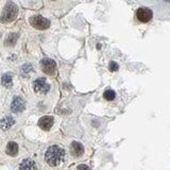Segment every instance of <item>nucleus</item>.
<instances>
[{"label":"nucleus","mask_w":170,"mask_h":170,"mask_svg":"<svg viewBox=\"0 0 170 170\" xmlns=\"http://www.w3.org/2000/svg\"><path fill=\"white\" fill-rule=\"evenodd\" d=\"M64 158L65 151L59 146H51L45 154V159L47 162V164L51 167L59 166L61 163L64 162Z\"/></svg>","instance_id":"nucleus-1"},{"label":"nucleus","mask_w":170,"mask_h":170,"mask_svg":"<svg viewBox=\"0 0 170 170\" xmlns=\"http://www.w3.org/2000/svg\"><path fill=\"white\" fill-rule=\"evenodd\" d=\"M18 14V6L15 4L14 2H9L6 3L4 9L2 11V14H1V22L3 24H8V22H11L17 17Z\"/></svg>","instance_id":"nucleus-2"},{"label":"nucleus","mask_w":170,"mask_h":170,"mask_svg":"<svg viewBox=\"0 0 170 170\" xmlns=\"http://www.w3.org/2000/svg\"><path fill=\"white\" fill-rule=\"evenodd\" d=\"M30 24L33 28L37 30H46L50 27V21L47 18L43 17L41 15H35L30 18Z\"/></svg>","instance_id":"nucleus-3"},{"label":"nucleus","mask_w":170,"mask_h":170,"mask_svg":"<svg viewBox=\"0 0 170 170\" xmlns=\"http://www.w3.org/2000/svg\"><path fill=\"white\" fill-rule=\"evenodd\" d=\"M41 70L44 71L46 74L53 76L56 71V64L55 62L51 59H43L41 62Z\"/></svg>","instance_id":"nucleus-4"},{"label":"nucleus","mask_w":170,"mask_h":170,"mask_svg":"<svg viewBox=\"0 0 170 170\" xmlns=\"http://www.w3.org/2000/svg\"><path fill=\"white\" fill-rule=\"evenodd\" d=\"M33 88H34V91L37 93V94H47L50 89V85L47 83V81L44 79V78H39V79L35 80L34 83H33Z\"/></svg>","instance_id":"nucleus-5"},{"label":"nucleus","mask_w":170,"mask_h":170,"mask_svg":"<svg viewBox=\"0 0 170 170\" xmlns=\"http://www.w3.org/2000/svg\"><path fill=\"white\" fill-rule=\"evenodd\" d=\"M136 16H137L138 20L141 21V22H148L152 19V11L148 8H140V9L137 10L136 12Z\"/></svg>","instance_id":"nucleus-6"},{"label":"nucleus","mask_w":170,"mask_h":170,"mask_svg":"<svg viewBox=\"0 0 170 170\" xmlns=\"http://www.w3.org/2000/svg\"><path fill=\"white\" fill-rule=\"evenodd\" d=\"M26 107V103H25V100L21 97H15L13 99V102L11 104V110H12L14 113H19V112H22Z\"/></svg>","instance_id":"nucleus-7"},{"label":"nucleus","mask_w":170,"mask_h":170,"mask_svg":"<svg viewBox=\"0 0 170 170\" xmlns=\"http://www.w3.org/2000/svg\"><path fill=\"white\" fill-rule=\"evenodd\" d=\"M53 126V117L51 116H44L38 120V126L44 131H49Z\"/></svg>","instance_id":"nucleus-8"},{"label":"nucleus","mask_w":170,"mask_h":170,"mask_svg":"<svg viewBox=\"0 0 170 170\" xmlns=\"http://www.w3.org/2000/svg\"><path fill=\"white\" fill-rule=\"evenodd\" d=\"M70 152L74 157H79L84 153V147L78 141H72L70 145Z\"/></svg>","instance_id":"nucleus-9"},{"label":"nucleus","mask_w":170,"mask_h":170,"mask_svg":"<svg viewBox=\"0 0 170 170\" xmlns=\"http://www.w3.org/2000/svg\"><path fill=\"white\" fill-rule=\"evenodd\" d=\"M18 152V145L14 141H10L6 146V153L11 156H15Z\"/></svg>","instance_id":"nucleus-10"},{"label":"nucleus","mask_w":170,"mask_h":170,"mask_svg":"<svg viewBox=\"0 0 170 170\" xmlns=\"http://www.w3.org/2000/svg\"><path fill=\"white\" fill-rule=\"evenodd\" d=\"M14 123H15V121L12 117H6L0 121V126H1V129H3V130H8L9 128H11Z\"/></svg>","instance_id":"nucleus-11"},{"label":"nucleus","mask_w":170,"mask_h":170,"mask_svg":"<svg viewBox=\"0 0 170 170\" xmlns=\"http://www.w3.org/2000/svg\"><path fill=\"white\" fill-rule=\"evenodd\" d=\"M1 84L6 87H11L13 84V78L10 73H4L1 78Z\"/></svg>","instance_id":"nucleus-12"},{"label":"nucleus","mask_w":170,"mask_h":170,"mask_svg":"<svg viewBox=\"0 0 170 170\" xmlns=\"http://www.w3.org/2000/svg\"><path fill=\"white\" fill-rule=\"evenodd\" d=\"M20 169H36V165L34 164L33 161H30V159H27L24 161V163L19 166Z\"/></svg>","instance_id":"nucleus-13"},{"label":"nucleus","mask_w":170,"mask_h":170,"mask_svg":"<svg viewBox=\"0 0 170 170\" xmlns=\"http://www.w3.org/2000/svg\"><path fill=\"white\" fill-rule=\"evenodd\" d=\"M17 38H18V35L16 33H11V34L8 36V38L6 39V46H13V45H15V43L17 41Z\"/></svg>","instance_id":"nucleus-14"},{"label":"nucleus","mask_w":170,"mask_h":170,"mask_svg":"<svg viewBox=\"0 0 170 170\" xmlns=\"http://www.w3.org/2000/svg\"><path fill=\"white\" fill-rule=\"evenodd\" d=\"M103 97L105 98L107 101H112V100L115 99V97H116V94H115L114 91H112V89H107V91H104Z\"/></svg>","instance_id":"nucleus-15"},{"label":"nucleus","mask_w":170,"mask_h":170,"mask_svg":"<svg viewBox=\"0 0 170 170\" xmlns=\"http://www.w3.org/2000/svg\"><path fill=\"white\" fill-rule=\"evenodd\" d=\"M118 68H119V66H118L117 63H115V62H111V63H110V70L117 71Z\"/></svg>","instance_id":"nucleus-16"},{"label":"nucleus","mask_w":170,"mask_h":170,"mask_svg":"<svg viewBox=\"0 0 170 170\" xmlns=\"http://www.w3.org/2000/svg\"><path fill=\"white\" fill-rule=\"evenodd\" d=\"M31 69H32V66H31V65H25L21 70H22V72H26V71H30Z\"/></svg>","instance_id":"nucleus-17"},{"label":"nucleus","mask_w":170,"mask_h":170,"mask_svg":"<svg viewBox=\"0 0 170 170\" xmlns=\"http://www.w3.org/2000/svg\"><path fill=\"white\" fill-rule=\"evenodd\" d=\"M78 169H89V167L86 166V165H79V166H78Z\"/></svg>","instance_id":"nucleus-18"},{"label":"nucleus","mask_w":170,"mask_h":170,"mask_svg":"<svg viewBox=\"0 0 170 170\" xmlns=\"http://www.w3.org/2000/svg\"><path fill=\"white\" fill-rule=\"evenodd\" d=\"M165 1H167V2H170V0H165Z\"/></svg>","instance_id":"nucleus-19"}]
</instances>
